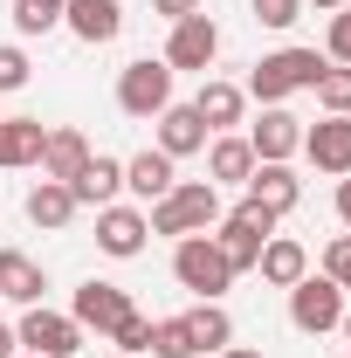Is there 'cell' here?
Listing matches in <instances>:
<instances>
[{"mask_svg":"<svg viewBox=\"0 0 351 358\" xmlns=\"http://www.w3.org/2000/svg\"><path fill=\"white\" fill-rule=\"evenodd\" d=\"M145 221H152V234H214L220 227V186L214 179H179L166 200H152L145 207Z\"/></svg>","mask_w":351,"mask_h":358,"instance_id":"obj_1","label":"cell"},{"mask_svg":"<svg viewBox=\"0 0 351 358\" xmlns=\"http://www.w3.org/2000/svg\"><path fill=\"white\" fill-rule=\"evenodd\" d=\"M173 275H179V289H193L200 303H220L234 289V268L214 248V234H179L173 241Z\"/></svg>","mask_w":351,"mask_h":358,"instance_id":"obj_2","label":"cell"},{"mask_svg":"<svg viewBox=\"0 0 351 358\" xmlns=\"http://www.w3.org/2000/svg\"><path fill=\"white\" fill-rule=\"evenodd\" d=\"M324 76V55L317 48H275L255 62V76H248V96H262V103H289L296 90H310Z\"/></svg>","mask_w":351,"mask_h":358,"instance_id":"obj_3","label":"cell"},{"mask_svg":"<svg viewBox=\"0 0 351 358\" xmlns=\"http://www.w3.org/2000/svg\"><path fill=\"white\" fill-rule=\"evenodd\" d=\"M268 234H275V214H268V207H255V200H241L234 214H220V227H214V248L227 255V268H234V275H248Z\"/></svg>","mask_w":351,"mask_h":358,"instance_id":"obj_4","label":"cell"},{"mask_svg":"<svg viewBox=\"0 0 351 358\" xmlns=\"http://www.w3.org/2000/svg\"><path fill=\"white\" fill-rule=\"evenodd\" d=\"M14 338H21V352H35V358H76L83 352V324L69 310H48V303H28L21 310V324H14Z\"/></svg>","mask_w":351,"mask_h":358,"instance_id":"obj_5","label":"cell"},{"mask_svg":"<svg viewBox=\"0 0 351 358\" xmlns=\"http://www.w3.org/2000/svg\"><path fill=\"white\" fill-rule=\"evenodd\" d=\"M289 324H296L303 338L338 331V324H345V289H338L331 275H303V282H289Z\"/></svg>","mask_w":351,"mask_h":358,"instance_id":"obj_6","label":"cell"},{"mask_svg":"<svg viewBox=\"0 0 351 358\" xmlns=\"http://www.w3.org/2000/svg\"><path fill=\"white\" fill-rule=\"evenodd\" d=\"M166 103H173V69L166 62L145 55V62H124L117 69V110L124 117H159Z\"/></svg>","mask_w":351,"mask_h":358,"instance_id":"obj_7","label":"cell"},{"mask_svg":"<svg viewBox=\"0 0 351 358\" xmlns=\"http://www.w3.org/2000/svg\"><path fill=\"white\" fill-rule=\"evenodd\" d=\"M248 145H255V166H289L303 152V117L282 103H262V117L248 124Z\"/></svg>","mask_w":351,"mask_h":358,"instance_id":"obj_8","label":"cell"},{"mask_svg":"<svg viewBox=\"0 0 351 358\" xmlns=\"http://www.w3.org/2000/svg\"><path fill=\"white\" fill-rule=\"evenodd\" d=\"M214 55H220V28H214V14H186V21H173V35H166V69H214Z\"/></svg>","mask_w":351,"mask_h":358,"instance_id":"obj_9","label":"cell"},{"mask_svg":"<svg viewBox=\"0 0 351 358\" xmlns=\"http://www.w3.org/2000/svg\"><path fill=\"white\" fill-rule=\"evenodd\" d=\"M131 310H138L131 289H117V282H83V289L69 296V317H76L83 331H96V338H110V331H117Z\"/></svg>","mask_w":351,"mask_h":358,"instance_id":"obj_10","label":"cell"},{"mask_svg":"<svg viewBox=\"0 0 351 358\" xmlns=\"http://www.w3.org/2000/svg\"><path fill=\"white\" fill-rule=\"evenodd\" d=\"M145 234H152V221H145V207H124V200L96 207V248H103L110 262H131L138 248H145Z\"/></svg>","mask_w":351,"mask_h":358,"instance_id":"obj_11","label":"cell"},{"mask_svg":"<svg viewBox=\"0 0 351 358\" xmlns=\"http://www.w3.org/2000/svg\"><path fill=\"white\" fill-rule=\"evenodd\" d=\"M62 28H69L76 42L103 48V42L124 35V0H69V7H62Z\"/></svg>","mask_w":351,"mask_h":358,"instance_id":"obj_12","label":"cell"},{"mask_svg":"<svg viewBox=\"0 0 351 358\" xmlns=\"http://www.w3.org/2000/svg\"><path fill=\"white\" fill-rule=\"evenodd\" d=\"M303 159L331 179H351V117H324L303 131Z\"/></svg>","mask_w":351,"mask_h":358,"instance_id":"obj_13","label":"cell"},{"mask_svg":"<svg viewBox=\"0 0 351 358\" xmlns=\"http://www.w3.org/2000/svg\"><path fill=\"white\" fill-rule=\"evenodd\" d=\"M152 124H159V152H166V159H193V152H207V138H214L207 124H200L193 103H166Z\"/></svg>","mask_w":351,"mask_h":358,"instance_id":"obj_14","label":"cell"},{"mask_svg":"<svg viewBox=\"0 0 351 358\" xmlns=\"http://www.w3.org/2000/svg\"><path fill=\"white\" fill-rule=\"evenodd\" d=\"M255 275L275 282V289H289V282H303V275H310V248L296 241V234H268L262 255H255Z\"/></svg>","mask_w":351,"mask_h":358,"instance_id":"obj_15","label":"cell"},{"mask_svg":"<svg viewBox=\"0 0 351 358\" xmlns=\"http://www.w3.org/2000/svg\"><path fill=\"white\" fill-rule=\"evenodd\" d=\"M193 110H200V124L220 138V131H234V124H241V110H248V90L207 76V83H200V96H193Z\"/></svg>","mask_w":351,"mask_h":358,"instance_id":"obj_16","label":"cell"},{"mask_svg":"<svg viewBox=\"0 0 351 358\" xmlns=\"http://www.w3.org/2000/svg\"><path fill=\"white\" fill-rule=\"evenodd\" d=\"M173 166H179V159H166L159 145H145L138 159H124V186H131L138 200L152 207V200H166V193H173V186H179V173H173Z\"/></svg>","mask_w":351,"mask_h":358,"instance_id":"obj_17","label":"cell"},{"mask_svg":"<svg viewBox=\"0 0 351 358\" xmlns=\"http://www.w3.org/2000/svg\"><path fill=\"white\" fill-rule=\"evenodd\" d=\"M248 173H255V145L241 131L207 138V179H214V186H248Z\"/></svg>","mask_w":351,"mask_h":358,"instance_id":"obj_18","label":"cell"},{"mask_svg":"<svg viewBox=\"0 0 351 358\" xmlns=\"http://www.w3.org/2000/svg\"><path fill=\"white\" fill-rule=\"evenodd\" d=\"M89 166V138L76 131V124H55V131H48V145H42V166H35V173L42 179H62V186H69V179L83 173Z\"/></svg>","mask_w":351,"mask_h":358,"instance_id":"obj_19","label":"cell"},{"mask_svg":"<svg viewBox=\"0 0 351 358\" xmlns=\"http://www.w3.org/2000/svg\"><path fill=\"white\" fill-rule=\"evenodd\" d=\"M248 200H255V207H268V214L282 221V214H296L303 179L289 173V166H255V173H248Z\"/></svg>","mask_w":351,"mask_h":358,"instance_id":"obj_20","label":"cell"},{"mask_svg":"<svg viewBox=\"0 0 351 358\" xmlns=\"http://www.w3.org/2000/svg\"><path fill=\"white\" fill-rule=\"evenodd\" d=\"M42 289H48V275H42V262L35 255H21V248H0V296L7 303H42Z\"/></svg>","mask_w":351,"mask_h":358,"instance_id":"obj_21","label":"cell"},{"mask_svg":"<svg viewBox=\"0 0 351 358\" xmlns=\"http://www.w3.org/2000/svg\"><path fill=\"white\" fill-rule=\"evenodd\" d=\"M69 193H76V207H110V200L124 193V166L103 159V152H89V166L69 179Z\"/></svg>","mask_w":351,"mask_h":358,"instance_id":"obj_22","label":"cell"},{"mask_svg":"<svg viewBox=\"0 0 351 358\" xmlns=\"http://www.w3.org/2000/svg\"><path fill=\"white\" fill-rule=\"evenodd\" d=\"M28 221L42 227V234H62V227L76 221V193L62 179H35L28 186Z\"/></svg>","mask_w":351,"mask_h":358,"instance_id":"obj_23","label":"cell"},{"mask_svg":"<svg viewBox=\"0 0 351 358\" xmlns=\"http://www.w3.org/2000/svg\"><path fill=\"white\" fill-rule=\"evenodd\" d=\"M48 124L42 117H0V166H42Z\"/></svg>","mask_w":351,"mask_h":358,"instance_id":"obj_24","label":"cell"},{"mask_svg":"<svg viewBox=\"0 0 351 358\" xmlns=\"http://www.w3.org/2000/svg\"><path fill=\"white\" fill-rule=\"evenodd\" d=\"M186 331H193V352H227L234 345V317L220 310V303H200V310H186Z\"/></svg>","mask_w":351,"mask_h":358,"instance_id":"obj_25","label":"cell"},{"mask_svg":"<svg viewBox=\"0 0 351 358\" xmlns=\"http://www.w3.org/2000/svg\"><path fill=\"white\" fill-rule=\"evenodd\" d=\"M310 96L324 103V117H351V62H324V76L310 83Z\"/></svg>","mask_w":351,"mask_h":358,"instance_id":"obj_26","label":"cell"},{"mask_svg":"<svg viewBox=\"0 0 351 358\" xmlns=\"http://www.w3.org/2000/svg\"><path fill=\"white\" fill-rule=\"evenodd\" d=\"M152 358H200L186 317H159V324H152Z\"/></svg>","mask_w":351,"mask_h":358,"instance_id":"obj_27","label":"cell"},{"mask_svg":"<svg viewBox=\"0 0 351 358\" xmlns=\"http://www.w3.org/2000/svg\"><path fill=\"white\" fill-rule=\"evenodd\" d=\"M62 7L69 0H14V28L21 35H48V28H62Z\"/></svg>","mask_w":351,"mask_h":358,"instance_id":"obj_28","label":"cell"},{"mask_svg":"<svg viewBox=\"0 0 351 358\" xmlns=\"http://www.w3.org/2000/svg\"><path fill=\"white\" fill-rule=\"evenodd\" d=\"M110 345H117V358H138V352H152V317L131 310L117 331H110Z\"/></svg>","mask_w":351,"mask_h":358,"instance_id":"obj_29","label":"cell"},{"mask_svg":"<svg viewBox=\"0 0 351 358\" xmlns=\"http://www.w3.org/2000/svg\"><path fill=\"white\" fill-rule=\"evenodd\" d=\"M248 14H255L262 28H296V21H303V0H248Z\"/></svg>","mask_w":351,"mask_h":358,"instance_id":"obj_30","label":"cell"},{"mask_svg":"<svg viewBox=\"0 0 351 358\" xmlns=\"http://www.w3.org/2000/svg\"><path fill=\"white\" fill-rule=\"evenodd\" d=\"M324 62H351V7H338L324 28Z\"/></svg>","mask_w":351,"mask_h":358,"instance_id":"obj_31","label":"cell"},{"mask_svg":"<svg viewBox=\"0 0 351 358\" xmlns=\"http://www.w3.org/2000/svg\"><path fill=\"white\" fill-rule=\"evenodd\" d=\"M324 275H331V282L351 296V234H338V241L324 248Z\"/></svg>","mask_w":351,"mask_h":358,"instance_id":"obj_32","label":"cell"},{"mask_svg":"<svg viewBox=\"0 0 351 358\" xmlns=\"http://www.w3.org/2000/svg\"><path fill=\"white\" fill-rule=\"evenodd\" d=\"M0 90H28V55L14 42H0Z\"/></svg>","mask_w":351,"mask_h":358,"instance_id":"obj_33","label":"cell"},{"mask_svg":"<svg viewBox=\"0 0 351 358\" xmlns=\"http://www.w3.org/2000/svg\"><path fill=\"white\" fill-rule=\"evenodd\" d=\"M152 7H159L166 21H186V14H200V0H152Z\"/></svg>","mask_w":351,"mask_h":358,"instance_id":"obj_34","label":"cell"},{"mask_svg":"<svg viewBox=\"0 0 351 358\" xmlns=\"http://www.w3.org/2000/svg\"><path fill=\"white\" fill-rule=\"evenodd\" d=\"M338 221L351 227V179H338Z\"/></svg>","mask_w":351,"mask_h":358,"instance_id":"obj_35","label":"cell"},{"mask_svg":"<svg viewBox=\"0 0 351 358\" xmlns=\"http://www.w3.org/2000/svg\"><path fill=\"white\" fill-rule=\"evenodd\" d=\"M21 352V338H14V324H0V358H14Z\"/></svg>","mask_w":351,"mask_h":358,"instance_id":"obj_36","label":"cell"},{"mask_svg":"<svg viewBox=\"0 0 351 358\" xmlns=\"http://www.w3.org/2000/svg\"><path fill=\"white\" fill-rule=\"evenodd\" d=\"M214 358H262V352H248V345H227V352H214Z\"/></svg>","mask_w":351,"mask_h":358,"instance_id":"obj_37","label":"cell"},{"mask_svg":"<svg viewBox=\"0 0 351 358\" xmlns=\"http://www.w3.org/2000/svg\"><path fill=\"white\" fill-rule=\"evenodd\" d=\"M303 7H331V14H338V7H351V0H303Z\"/></svg>","mask_w":351,"mask_h":358,"instance_id":"obj_38","label":"cell"},{"mask_svg":"<svg viewBox=\"0 0 351 358\" xmlns=\"http://www.w3.org/2000/svg\"><path fill=\"white\" fill-rule=\"evenodd\" d=\"M338 331H345V338H351V310H345V324H338Z\"/></svg>","mask_w":351,"mask_h":358,"instance_id":"obj_39","label":"cell"},{"mask_svg":"<svg viewBox=\"0 0 351 358\" xmlns=\"http://www.w3.org/2000/svg\"><path fill=\"white\" fill-rule=\"evenodd\" d=\"M14 358H35V352H14Z\"/></svg>","mask_w":351,"mask_h":358,"instance_id":"obj_40","label":"cell"}]
</instances>
